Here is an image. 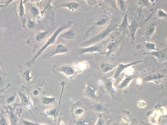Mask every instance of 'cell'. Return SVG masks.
<instances>
[{
  "label": "cell",
  "mask_w": 167,
  "mask_h": 125,
  "mask_svg": "<svg viewBox=\"0 0 167 125\" xmlns=\"http://www.w3.org/2000/svg\"><path fill=\"white\" fill-rule=\"evenodd\" d=\"M156 30V26L153 24H151L146 29V39H150L154 34Z\"/></svg>",
  "instance_id": "cell-26"
},
{
  "label": "cell",
  "mask_w": 167,
  "mask_h": 125,
  "mask_svg": "<svg viewBox=\"0 0 167 125\" xmlns=\"http://www.w3.org/2000/svg\"><path fill=\"white\" fill-rule=\"evenodd\" d=\"M165 77L164 75L160 73H155L146 76L144 79V80L146 81H157L158 80L163 79Z\"/></svg>",
  "instance_id": "cell-22"
},
{
  "label": "cell",
  "mask_w": 167,
  "mask_h": 125,
  "mask_svg": "<svg viewBox=\"0 0 167 125\" xmlns=\"http://www.w3.org/2000/svg\"><path fill=\"white\" fill-rule=\"evenodd\" d=\"M115 21H112L104 30L81 44L80 46L85 47L97 44L105 39L111 32L117 28L119 22Z\"/></svg>",
  "instance_id": "cell-2"
},
{
  "label": "cell",
  "mask_w": 167,
  "mask_h": 125,
  "mask_svg": "<svg viewBox=\"0 0 167 125\" xmlns=\"http://www.w3.org/2000/svg\"><path fill=\"white\" fill-rule=\"evenodd\" d=\"M20 72V77L21 80L26 84H30L32 82V76L30 73V70L29 69L24 68L19 65Z\"/></svg>",
  "instance_id": "cell-9"
},
{
  "label": "cell",
  "mask_w": 167,
  "mask_h": 125,
  "mask_svg": "<svg viewBox=\"0 0 167 125\" xmlns=\"http://www.w3.org/2000/svg\"><path fill=\"white\" fill-rule=\"evenodd\" d=\"M114 125H122L121 124L119 123H117V122H116V123H115V124H114Z\"/></svg>",
  "instance_id": "cell-49"
},
{
  "label": "cell",
  "mask_w": 167,
  "mask_h": 125,
  "mask_svg": "<svg viewBox=\"0 0 167 125\" xmlns=\"http://www.w3.org/2000/svg\"><path fill=\"white\" fill-rule=\"evenodd\" d=\"M60 73L64 74L67 76H74L75 73L74 69L68 65H65L62 67L60 69Z\"/></svg>",
  "instance_id": "cell-15"
},
{
  "label": "cell",
  "mask_w": 167,
  "mask_h": 125,
  "mask_svg": "<svg viewBox=\"0 0 167 125\" xmlns=\"http://www.w3.org/2000/svg\"><path fill=\"white\" fill-rule=\"evenodd\" d=\"M157 15L159 18L162 19L166 18L167 17L166 12L161 9L159 10L158 11Z\"/></svg>",
  "instance_id": "cell-37"
},
{
  "label": "cell",
  "mask_w": 167,
  "mask_h": 125,
  "mask_svg": "<svg viewBox=\"0 0 167 125\" xmlns=\"http://www.w3.org/2000/svg\"><path fill=\"white\" fill-rule=\"evenodd\" d=\"M94 110L96 111L100 112L103 110V107L102 105L97 104L94 107Z\"/></svg>",
  "instance_id": "cell-41"
},
{
  "label": "cell",
  "mask_w": 167,
  "mask_h": 125,
  "mask_svg": "<svg viewBox=\"0 0 167 125\" xmlns=\"http://www.w3.org/2000/svg\"><path fill=\"white\" fill-rule=\"evenodd\" d=\"M136 55H151L155 56L157 58L159 59H163L165 58L166 57V52H164V51H156L151 52V53H143V54H135Z\"/></svg>",
  "instance_id": "cell-21"
},
{
  "label": "cell",
  "mask_w": 167,
  "mask_h": 125,
  "mask_svg": "<svg viewBox=\"0 0 167 125\" xmlns=\"http://www.w3.org/2000/svg\"><path fill=\"white\" fill-rule=\"evenodd\" d=\"M6 74L5 72L2 63L0 61V87L4 84Z\"/></svg>",
  "instance_id": "cell-30"
},
{
  "label": "cell",
  "mask_w": 167,
  "mask_h": 125,
  "mask_svg": "<svg viewBox=\"0 0 167 125\" xmlns=\"http://www.w3.org/2000/svg\"><path fill=\"white\" fill-rule=\"evenodd\" d=\"M74 112L75 116H82L85 113V110L81 107H77L74 109Z\"/></svg>",
  "instance_id": "cell-33"
},
{
  "label": "cell",
  "mask_w": 167,
  "mask_h": 125,
  "mask_svg": "<svg viewBox=\"0 0 167 125\" xmlns=\"http://www.w3.org/2000/svg\"><path fill=\"white\" fill-rule=\"evenodd\" d=\"M49 33V31H48L40 32L35 36V39L37 42H41L46 38Z\"/></svg>",
  "instance_id": "cell-27"
},
{
  "label": "cell",
  "mask_w": 167,
  "mask_h": 125,
  "mask_svg": "<svg viewBox=\"0 0 167 125\" xmlns=\"http://www.w3.org/2000/svg\"><path fill=\"white\" fill-rule=\"evenodd\" d=\"M138 28V25L135 20L133 18L131 19V24H129L128 31L129 32L131 37V44L133 45L135 38V34Z\"/></svg>",
  "instance_id": "cell-13"
},
{
  "label": "cell",
  "mask_w": 167,
  "mask_h": 125,
  "mask_svg": "<svg viewBox=\"0 0 167 125\" xmlns=\"http://www.w3.org/2000/svg\"><path fill=\"white\" fill-rule=\"evenodd\" d=\"M58 125H67L65 122L62 121H60L59 122V124Z\"/></svg>",
  "instance_id": "cell-46"
},
{
  "label": "cell",
  "mask_w": 167,
  "mask_h": 125,
  "mask_svg": "<svg viewBox=\"0 0 167 125\" xmlns=\"http://www.w3.org/2000/svg\"><path fill=\"white\" fill-rule=\"evenodd\" d=\"M56 97L45 96L43 97L42 102L43 104L46 106H50L56 102Z\"/></svg>",
  "instance_id": "cell-24"
},
{
  "label": "cell",
  "mask_w": 167,
  "mask_h": 125,
  "mask_svg": "<svg viewBox=\"0 0 167 125\" xmlns=\"http://www.w3.org/2000/svg\"><path fill=\"white\" fill-rule=\"evenodd\" d=\"M76 34L74 29H70L61 34L60 37L61 38L70 40L74 39L76 36Z\"/></svg>",
  "instance_id": "cell-18"
},
{
  "label": "cell",
  "mask_w": 167,
  "mask_h": 125,
  "mask_svg": "<svg viewBox=\"0 0 167 125\" xmlns=\"http://www.w3.org/2000/svg\"><path fill=\"white\" fill-rule=\"evenodd\" d=\"M143 61L142 60L136 61L135 62H130L127 64H123L120 63L119 64L116 69L113 78H115L120 76V74L125 70L130 67L133 66L138 64L142 63Z\"/></svg>",
  "instance_id": "cell-10"
},
{
  "label": "cell",
  "mask_w": 167,
  "mask_h": 125,
  "mask_svg": "<svg viewBox=\"0 0 167 125\" xmlns=\"http://www.w3.org/2000/svg\"><path fill=\"white\" fill-rule=\"evenodd\" d=\"M0 112H1V111H0Z\"/></svg>",
  "instance_id": "cell-51"
},
{
  "label": "cell",
  "mask_w": 167,
  "mask_h": 125,
  "mask_svg": "<svg viewBox=\"0 0 167 125\" xmlns=\"http://www.w3.org/2000/svg\"><path fill=\"white\" fill-rule=\"evenodd\" d=\"M144 46L145 48L149 51L157 50L156 48V44L153 42H146Z\"/></svg>",
  "instance_id": "cell-32"
},
{
  "label": "cell",
  "mask_w": 167,
  "mask_h": 125,
  "mask_svg": "<svg viewBox=\"0 0 167 125\" xmlns=\"http://www.w3.org/2000/svg\"><path fill=\"white\" fill-rule=\"evenodd\" d=\"M103 49L104 47L102 44L97 43L82 48L80 49L79 52L81 54L93 53L96 52H102Z\"/></svg>",
  "instance_id": "cell-8"
},
{
  "label": "cell",
  "mask_w": 167,
  "mask_h": 125,
  "mask_svg": "<svg viewBox=\"0 0 167 125\" xmlns=\"http://www.w3.org/2000/svg\"><path fill=\"white\" fill-rule=\"evenodd\" d=\"M6 112L8 115L10 123L11 125H18L19 118L22 112V109L21 107L16 111V107L15 105L13 107L7 105L4 107Z\"/></svg>",
  "instance_id": "cell-3"
},
{
  "label": "cell",
  "mask_w": 167,
  "mask_h": 125,
  "mask_svg": "<svg viewBox=\"0 0 167 125\" xmlns=\"http://www.w3.org/2000/svg\"><path fill=\"white\" fill-rule=\"evenodd\" d=\"M11 84H9L8 85V86L6 87V88H5L4 89H0V94L2 92H4L7 89H8L10 87V86H11Z\"/></svg>",
  "instance_id": "cell-43"
},
{
  "label": "cell",
  "mask_w": 167,
  "mask_h": 125,
  "mask_svg": "<svg viewBox=\"0 0 167 125\" xmlns=\"http://www.w3.org/2000/svg\"><path fill=\"white\" fill-rule=\"evenodd\" d=\"M17 93L16 92H13L8 94L5 99V103L7 104V106H14V103L16 101L17 97Z\"/></svg>",
  "instance_id": "cell-20"
},
{
  "label": "cell",
  "mask_w": 167,
  "mask_h": 125,
  "mask_svg": "<svg viewBox=\"0 0 167 125\" xmlns=\"http://www.w3.org/2000/svg\"><path fill=\"white\" fill-rule=\"evenodd\" d=\"M69 51L68 47L62 44H58L55 46L42 57V59H47L55 55L67 53Z\"/></svg>",
  "instance_id": "cell-5"
},
{
  "label": "cell",
  "mask_w": 167,
  "mask_h": 125,
  "mask_svg": "<svg viewBox=\"0 0 167 125\" xmlns=\"http://www.w3.org/2000/svg\"><path fill=\"white\" fill-rule=\"evenodd\" d=\"M116 66V65L115 64L103 62L101 64L100 68L103 73H105L112 71Z\"/></svg>",
  "instance_id": "cell-16"
},
{
  "label": "cell",
  "mask_w": 167,
  "mask_h": 125,
  "mask_svg": "<svg viewBox=\"0 0 167 125\" xmlns=\"http://www.w3.org/2000/svg\"><path fill=\"white\" fill-rule=\"evenodd\" d=\"M75 21H68L67 23L65 24H62L59 27L55 30L53 34L48 39L46 43L38 51L36 54H35L31 60L28 62L27 65L28 66H31L34 64L36 60L41 55L48 47L54 44L56 41L57 37L58 35L61 32L64 31V30L69 28L74 24Z\"/></svg>",
  "instance_id": "cell-1"
},
{
  "label": "cell",
  "mask_w": 167,
  "mask_h": 125,
  "mask_svg": "<svg viewBox=\"0 0 167 125\" xmlns=\"http://www.w3.org/2000/svg\"><path fill=\"white\" fill-rule=\"evenodd\" d=\"M86 92L88 96L91 98H94L96 96V88L92 85H90L88 86Z\"/></svg>",
  "instance_id": "cell-29"
},
{
  "label": "cell",
  "mask_w": 167,
  "mask_h": 125,
  "mask_svg": "<svg viewBox=\"0 0 167 125\" xmlns=\"http://www.w3.org/2000/svg\"><path fill=\"white\" fill-rule=\"evenodd\" d=\"M27 27L29 29H32L35 28L36 25V23L34 20H31L29 17L27 22Z\"/></svg>",
  "instance_id": "cell-35"
},
{
  "label": "cell",
  "mask_w": 167,
  "mask_h": 125,
  "mask_svg": "<svg viewBox=\"0 0 167 125\" xmlns=\"http://www.w3.org/2000/svg\"><path fill=\"white\" fill-rule=\"evenodd\" d=\"M4 112L0 114V125H10L9 122L4 115Z\"/></svg>",
  "instance_id": "cell-34"
},
{
  "label": "cell",
  "mask_w": 167,
  "mask_h": 125,
  "mask_svg": "<svg viewBox=\"0 0 167 125\" xmlns=\"http://www.w3.org/2000/svg\"><path fill=\"white\" fill-rule=\"evenodd\" d=\"M95 125H104V122L102 119H99L97 124Z\"/></svg>",
  "instance_id": "cell-42"
},
{
  "label": "cell",
  "mask_w": 167,
  "mask_h": 125,
  "mask_svg": "<svg viewBox=\"0 0 167 125\" xmlns=\"http://www.w3.org/2000/svg\"><path fill=\"white\" fill-rule=\"evenodd\" d=\"M93 116L90 114L83 115L75 120L73 125H91L93 121Z\"/></svg>",
  "instance_id": "cell-11"
},
{
  "label": "cell",
  "mask_w": 167,
  "mask_h": 125,
  "mask_svg": "<svg viewBox=\"0 0 167 125\" xmlns=\"http://www.w3.org/2000/svg\"><path fill=\"white\" fill-rule=\"evenodd\" d=\"M141 124L142 125H155V124H151L150 123H148V122H141Z\"/></svg>",
  "instance_id": "cell-45"
},
{
  "label": "cell",
  "mask_w": 167,
  "mask_h": 125,
  "mask_svg": "<svg viewBox=\"0 0 167 125\" xmlns=\"http://www.w3.org/2000/svg\"><path fill=\"white\" fill-rule=\"evenodd\" d=\"M22 122L23 125H37L38 124L37 123L25 120H23Z\"/></svg>",
  "instance_id": "cell-40"
},
{
  "label": "cell",
  "mask_w": 167,
  "mask_h": 125,
  "mask_svg": "<svg viewBox=\"0 0 167 125\" xmlns=\"http://www.w3.org/2000/svg\"><path fill=\"white\" fill-rule=\"evenodd\" d=\"M37 125H47L43 124H38Z\"/></svg>",
  "instance_id": "cell-50"
},
{
  "label": "cell",
  "mask_w": 167,
  "mask_h": 125,
  "mask_svg": "<svg viewBox=\"0 0 167 125\" xmlns=\"http://www.w3.org/2000/svg\"><path fill=\"white\" fill-rule=\"evenodd\" d=\"M113 80L112 79H108L105 82V87L108 92H115L116 91V89L112 86Z\"/></svg>",
  "instance_id": "cell-28"
},
{
  "label": "cell",
  "mask_w": 167,
  "mask_h": 125,
  "mask_svg": "<svg viewBox=\"0 0 167 125\" xmlns=\"http://www.w3.org/2000/svg\"><path fill=\"white\" fill-rule=\"evenodd\" d=\"M129 9L127 10L126 13L124 14L123 19L122 22L118 26V28L116 29L114 31H119L124 32H128V27L129 24L128 21V14L129 11Z\"/></svg>",
  "instance_id": "cell-12"
},
{
  "label": "cell",
  "mask_w": 167,
  "mask_h": 125,
  "mask_svg": "<svg viewBox=\"0 0 167 125\" xmlns=\"http://www.w3.org/2000/svg\"><path fill=\"white\" fill-rule=\"evenodd\" d=\"M40 91L39 89L37 88L33 90L31 92L32 95L34 97H37L39 95Z\"/></svg>",
  "instance_id": "cell-39"
},
{
  "label": "cell",
  "mask_w": 167,
  "mask_h": 125,
  "mask_svg": "<svg viewBox=\"0 0 167 125\" xmlns=\"http://www.w3.org/2000/svg\"><path fill=\"white\" fill-rule=\"evenodd\" d=\"M136 1L138 4L142 7L148 6L149 2L148 1Z\"/></svg>",
  "instance_id": "cell-38"
},
{
  "label": "cell",
  "mask_w": 167,
  "mask_h": 125,
  "mask_svg": "<svg viewBox=\"0 0 167 125\" xmlns=\"http://www.w3.org/2000/svg\"><path fill=\"white\" fill-rule=\"evenodd\" d=\"M80 6V5L79 3L74 1L68 2L60 5V7H66L69 11L72 12L77 11L79 8Z\"/></svg>",
  "instance_id": "cell-17"
},
{
  "label": "cell",
  "mask_w": 167,
  "mask_h": 125,
  "mask_svg": "<svg viewBox=\"0 0 167 125\" xmlns=\"http://www.w3.org/2000/svg\"><path fill=\"white\" fill-rule=\"evenodd\" d=\"M140 104H141V105L140 106V107H143L145 106L146 105V103L145 102H140V103H139Z\"/></svg>",
  "instance_id": "cell-47"
},
{
  "label": "cell",
  "mask_w": 167,
  "mask_h": 125,
  "mask_svg": "<svg viewBox=\"0 0 167 125\" xmlns=\"http://www.w3.org/2000/svg\"><path fill=\"white\" fill-rule=\"evenodd\" d=\"M117 3L119 6L121 11H122L123 14H125L126 13V10H127L128 6V2L124 0H120L117 1Z\"/></svg>",
  "instance_id": "cell-31"
},
{
  "label": "cell",
  "mask_w": 167,
  "mask_h": 125,
  "mask_svg": "<svg viewBox=\"0 0 167 125\" xmlns=\"http://www.w3.org/2000/svg\"><path fill=\"white\" fill-rule=\"evenodd\" d=\"M124 40V36L123 35L119 37L115 41L110 42L109 43L107 47V51L105 53H102V54H105L108 56L114 52L120 46L121 44L122 43Z\"/></svg>",
  "instance_id": "cell-7"
},
{
  "label": "cell",
  "mask_w": 167,
  "mask_h": 125,
  "mask_svg": "<svg viewBox=\"0 0 167 125\" xmlns=\"http://www.w3.org/2000/svg\"><path fill=\"white\" fill-rule=\"evenodd\" d=\"M28 12L30 16L35 18H39L40 12L38 8L34 5L28 4L27 6Z\"/></svg>",
  "instance_id": "cell-14"
},
{
  "label": "cell",
  "mask_w": 167,
  "mask_h": 125,
  "mask_svg": "<svg viewBox=\"0 0 167 125\" xmlns=\"http://www.w3.org/2000/svg\"><path fill=\"white\" fill-rule=\"evenodd\" d=\"M110 17L107 15H103V16L99 17L94 24L98 26H103L107 23Z\"/></svg>",
  "instance_id": "cell-23"
},
{
  "label": "cell",
  "mask_w": 167,
  "mask_h": 125,
  "mask_svg": "<svg viewBox=\"0 0 167 125\" xmlns=\"http://www.w3.org/2000/svg\"><path fill=\"white\" fill-rule=\"evenodd\" d=\"M105 1L106 3L110 5L111 7L115 9L120 14V12L117 6V1Z\"/></svg>",
  "instance_id": "cell-36"
},
{
  "label": "cell",
  "mask_w": 167,
  "mask_h": 125,
  "mask_svg": "<svg viewBox=\"0 0 167 125\" xmlns=\"http://www.w3.org/2000/svg\"><path fill=\"white\" fill-rule=\"evenodd\" d=\"M17 94L19 97L20 102L18 104H15V106L29 111L33 106V103L30 97L21 90L18 91Z\"/></svg>",
  "instance_id": "cell-4"
},
{
  "label": "cell",
  "mask_w": 167,
  "mask_h": 125,
  "mask_svg": "<svg viewBox=\"0 0 167 125\" xmlns=\"http://www.w3.org/2000/svg\"><path fill=\"white\" fill-rule=\"evenodd\" d=\"M6 2H1V1H0V7H3L4 5H2V3H4Z\"/></svg>",
  "instance_id": "cell-48"
},
{
  "label": "cell",
  "mask_w": 167,
  "mask_h": 125,
  "mask_svg": "<svg viewBox=\"0 0 167 125\" xmlns=\"http://www.w3.org/2000/svg\"><path fill=\"white\" fill-rule=\"evenodd\" d=\"M86 1L87 2V3L88 4H89L90 5H92V4H94V3H96V2H97V1Z\"/></svg>",
  "instance_id": "cell-44"
},
{
  "label": "cell",
  "mask_w": 167,
  "mask_h": 125,
  "mask_svg": "<svg viewBox=\"0 0 167 125\" xmlns=\"http://www.w3.org/2000/svg\"><path fill=\"white\" fill-rule=\"evenodd\" d=\"M44 113L46 116L54 120L56 119L59 114V111L55 107L45 110Z\"/></svg>",
  "instance_id": "cell-19"
},
{
  "label": "cell",
  "mask_w": 167,
  "mask_h": 125,
  "mask_svg": "<svg viewBox=\"0 0 167 125\" xmlns=\"http://www.w3.org/2000/svg\"><path fill=\"white\" fill-rule=\"evenodd\" d=\"M134 79V77L132 76H127L124 79L121 83L119 85L117 88L119 89H123L126 88L129 84Z\"/></svg>",
  "instance_id": "cell-25"
},
{
  "label": "cell",
  "mask_w": 167,
  "mask_h": 125,
  "mask_svg": "<svg viewBox=\"0 0 167 125\" xmlns=\"http://www.w3.org/2000/svg\"><path fill=\"white\" fill-rule=\"evenodd\" d=\"M18 1V2L16 4L13 10L16 16L21 19L24 27L26 22L25 8L23 5L24 2L22 1Z\"/></svg>",
  "instance_id": "cell-6"
}]
</instances>
